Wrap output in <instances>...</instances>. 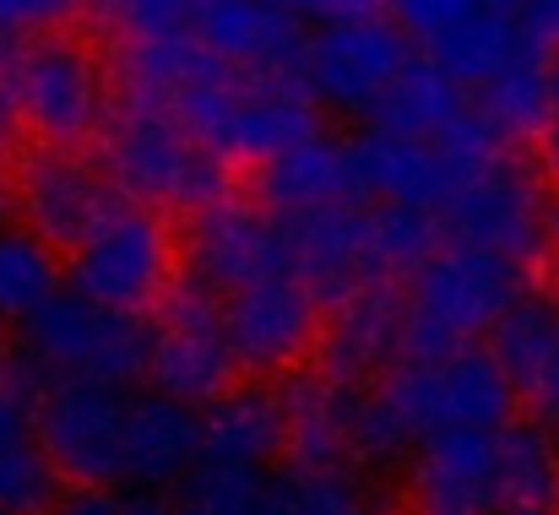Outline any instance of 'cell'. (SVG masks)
Wrapping results in <instances>:
<instances>
[{"label": "cell", "mask_w": 559, "mask_h": 515, "mask_svg": "<svg viewBox=\"0 0 559 515\" xmlns=\"http://www.w3.org/2000/svg\"><path fill=\"white\" fill-rule=\"evenodd\" d=\"M104 169L120 184L126 201L153 206V212L195 217V212L228 201V164L180 115H169L158 104L120 98V109L104 125Z\"/></svg>", "instance_id": "cell-1"}, {"label": "cell", "mask_w": 559, "mask_h": 515, "mask_svg": "<svg viewBox=\"0 0 559 515\" xmlns=\"http://www.w3.org/2000/svg\"><path fill=\"white\" fill-rule=\"evenodd\" d=\"M11 223H16V184L0 173V233H5Z\"/></svg>", "instance_id": "cell-43"}, {"label": "cell", "mask_w": 559, "mask_h": 515, "mask_svg": "<svg viewBox=\"0 0 559 515\" xmlns=\"http://www.w3.org/2000/svg\"><path fill=\"white\" fill-rule=\"evenodd\" d=\"M489 352L511 374L516 396L538 407L544 423L559 418V299L544 294H516V304L495 321Z\"/></svg>", "instance_id": "cell-23"}, {"label": "cell", "mask_w": 559, "mask_h": 515, "mask_svg": "<svg viewBox=\"0 0 559 515\" xmlns=\"http://www.w3.org/2000/svg\"><path fill=\"white\" fill-rule=\"evenodd\" d=\"M0 515H11V511H0Z\"/></svg>", "instance_id": "cell-50"}, {"label": "cell", "mask_w": 559, "mask_h": 515, "mask_svg": "<svg viewBox=\"0 0 559 515\" xmlns=\"http://www.w3.org/2000/svg\"><path fill=\"white\" fill-rule=\"evenodd\" d=\"M555 434H559V418H555Z\"/></svg>", "instance_id": "cell-49"}, {"label": "cell", "mask_w": 559, "mask_h": 515, "mask_svg": "<svg viewBox=\"0 0 559 515\" xmlns=\"http://www.w3.org/2000/svg\"><path fill=\"white\" fill-rule=\"evenodd\" d=\"M272 472L261 467H234V462H195L186 478L169 489L175 515H255L266 500Z\"/></svg>", "instance_id": "cell-30"}, {"label": "cell", "mask_w": 559, "mask_h": 515, "mask_svg": "<svg viewBox=\"0 0 559 515\" xmlns=\"http://www.w3.org/2000/svg\"><path fill=\"white\" fill-rule=\"evenodd\" d=\"M16 49H22V38L0 33V87H5V76H11V65H16Z\"/></svg>", "instance_id": "cell-44"}, {"label": "cell", "mask_w": 559, "mask_h": 515, "mask_svg": "<svg viewBox=\"0 0 559 515\" xmlns=\"http://www.w3.org/2000/svg\"><path fill=\"white\" fill-rule=\"evenodd\" d=\"M354 147V179H359V201L380 206H424V212H445L456 179L445 169L435 142L418 136H396V131H365L348 142Z\"/></svg>", "instance_id": "cell-22"}, {"label": "cell", "mask_w": 559, "mask_h": 515, "mask_svg": "<svg viewBox=\"0 0 559 515\" xmlns=\"http://www.w3.org/2000/svg\"><path fill=\"white\" fill-rule=\"evenodd\" d=\"M49 515H126V500L115 489L71 483V489H60V500L49 505Z\"/></svg>", "instance_id": "cell-38"}, {"label": "cell", "mask_w": 559, "mask_h": 515, "mask_svg": "<svg viewBox=\"0 0 559 515\" xmlns=\"http://www.w3.org/2000/svg\"><path fill=\"white\" fill-rule=\"evenodd\" d=\"M402 294H407V358H440L495 332V321L522 294V266H511L484 244L445 239L402 283Z\"/></svg>", "instance_id": "cell-4"}, {"label": "cell", "mask_w": 559, "mask_h": 515, "mask_svg": "<svg viewBox=\"0 0 559 515\" xmlns=\"http://www.w3.org/2000/svg\"><path fill=\"white\" fill-rule=\"evenodd\" d=\"M467 11H478V0H385V16L407 33V38H418V44H429V38H440L451 22H462Z\"/></svg>", "instance_id": "cell-35"}, {"label": "cell", "mask_w": 559, "mask_h": 515, "mask_svg": "<svg viewBox=\"0 0 559 515\" xmlns=\"http://www.w3.org/2000/svg\"><path fill=\"white\" fill-rule=\"evenodd\" d=\"M201 462V407L169 391H136L126 412V483L164 494Z\"/></svg>", "instance_id": "cell-21"}, {"label": "cell", "mask_w": 559, "mask_h": 515, "mask_svg": "<svg viewBox=\"0 0 559 515\" xmlns=\"http://www.w3.org/2000/svg\"><path fill=\"white\" fill-rule=\"evenodd\" d=\"M538 158H544V173L559 190V55H555V109H549V125L538 131Z\"/></svg>", "instance_id": "cell-40"}, {"label": "cell", "mask_w": 559, "mask_h": 515, "mask_svg": "<svg viewBox=\"0 0 559 515\" xmlns=\"http://www.w3.org/2000/svg\"><path fill=\"white\" fill-rule=\"evenodd\" d=\"M11 184H16L22 228L49 239L55 250H76L87 233H98L126 206V195L109 179V169L98 158H87L82 147H38V153H27Z\"/></svg>", "instance_id": "cell-12"}, {"label": "cell", "mask_w": 559, "mask_h": 515, "mask_svg": "<svg viewBox=\"0 0 559 515\" xmlns=\"http://www.w3.org/2000/svg\"><path fill=\"white\" fill-rule=\"evenodd\" d=\"M402 500L407 515H495L500 500V467H495V434L473 429H435L413 445L402 467Z\"/></svg>", "instance_id": "cell-15"}, {"label": "cell", "mask_w": 559, "mask_h": 515, "mask_svg": "<svg viewBox=\"0 0 559 515\" xmlns=\"http://www.w3.org/2000/svg\"><path fill=\"white\" fill-rule=\"evenodd\" d=\"M288 478H294V494H299V515H391L359 472H337V478L288 472Z\"/></svg>", "instance_id": "cell-34"}, {"label": "cell", "mask_w": 559, "mask_h": 515, "mask_svg": "<svg viewBox=\"0 0 559 515\" xmlns=\"http://www.w3.org/2000/svg\"><path fill=\"white\" fill-rule=\"evenodd\" d=\"M11 374H16V363H11V358H5V352H0V385H5V380H11Z\"/></svg>", "instance_id": "cell-46"}, {"label": "cell", "mask_w": 559, "mask_h": 515, "mask_svg": "<svg viewBox=\"0 0 559 515\" xmlns=\"http://www.w3.org/2000/svg\"><path fill=\"white\" fill-rule=\"evenodd\" d=\"M60 472L55 462L44 456V445L27 434V440H11L0 445V511L11 515H49V505L60 500Z\"/></svg>", "instance_id": "cell-32"}, {"label": "cell", "mask_w": 559, "mask_h": 515, "mask_svg": "<svg viewBox=\"0 0 559 515\" xmlns=\"http://www.w3.org/2000/svg\"><path fill=\"white\" fill-rule=\"evenodd\" d=\"M495 515H559V511H516V505H506V511H495Z\"/></svg>", "instance_id": "cell-47"}, {"label": "cell", "mask_w": 559, "mask_h": 515, "mask_svg": "<svg viewBox=\"0 0 559 515\" xmlns=\"http://www.w3.org/2000/svg\"><path fill=\"white\" fill-rule=\"evenodd\" d=\"M283 445H288L283 391H272L261 380L228 385L223 396H212L201 407V456L206 462H234V467L272 472V462H283Z\"/></svg>", "instance_id": "cell-24"}, {"label": "cell", "mask_w": 559, "mask_h": 515, "mask_svg": "<svg viewBox=\"0 0 559 515\" xmlns=\"http://www.w3.org/2000/svg\"><path fill=\"white\" fill-rule=\"evenodd\" d=\"M527 44V22L522 16H506V11H467L462 22H451L440 38H429V60L467 93L478 98Z\"/></svg>", "instance_id": "cell-25"}, {"label": "cell", "mask_w": 559, "mask_h": 515, "mask_svg": "<svg viewBox=\"0 0 559 515\" xmlns=\"http://www.w3.org/2000/svg\"><path fill=\"white\" fill-rule=\"evenodd\" d=\"M435 147H440V158H445V169H451L456 184H467V179H478V173L500 169L506 158H516V153H511V136L489 120L484 104H462L456 120L435 136ZM451 195H456V190H451Z\"/></svg>", "instance_id": "cell-31"}, {"label": "cell", "mask_w": 559, "mask_h": 515, "mask_svg": "<svg viewBox=\"0 0 559 515\" xmlns=\"http://www.w3.org/2000/svg\"><path fill=\"white\" fill-rule=\"evenodd\" d=\"M126 412L131 396L98 380H38L33 440L66 483L115 489L126 483Z\"/></svg>", "instance_id": "cell-9"}, {"label": "cell", "mask_w": 559, "mask_h": 515, "mask_svg": "<svg viewBox=\"0 0 559 515\" xmlns=\"http://www.w3.org/2000/svg\"><path fill=\"white\" fill-rule=\"evenodd\" d=\"M365 391L370 385H348L326 369L294 374L283 385V418H288L283 462H288V472H305V478L354 472V418H359Z\"/></svg>", "instance_id": "cell-19"}, {"label": "cell", "mask_w": 559, "mask_h": 515, "mask_svg": "<svg viewBox=\"0 0 559 515\" xmlns=\"http://www.w3.org/2000/svg\"><path fill=\"white\" fill-rule=\"evenodd\" d=\"M169 115H180L223 164H255V169L321 131V109L305 93V82L250 76L223 60H212L206 76L190 82Z\"/></svg>", "instance_id": "cell-2"}, {"label": "cell", "mask_w": 559, "mask_h": 515, "mask_svg": "<svg viewBox=\"0 0 559 515\" xmlns=\"http://www.w3.org/2000/svg\"><path fill=\"white\" fill-rule=\"evenodd\" d=\"M5 93L38 147H87L115 115V71L104 49L71 27L22 38Z\"/></svg>", "instance_id": "cell-3"}, {"label": "cell", "mask_w": 559, "mask_h": 515, "mask_svg": "<svg viewBox=\"0 0 559 515\" xmlns=\"http://www.w3.org/2000/svg\"><path fill=\"white\" fill-rule=\"evenodd\" d=\"M288 244H294V277L321 299V310L365 294L374 283H402L385 261L374 201H343V206L294 217Z\"/></svg>", "instance_id": "cell-14"}, {"label": "cell", "mask_w": 559, "mask_h": 515, "mask_svg": "<svg viewBox=\"0 0 559 515\" xmlns=\"http://www.w3.org/2000/svg\"><path fill=\"white\" fill-rule=\"evenodd\" d=\"M27 434H33V385H27V374L16 369V374L0 385V445L27 440Z\"/></svg>", "instance_id": "cell-37"}, {"label": "cell", "mask_w": 559, "mask_h": 515, "mask_svg": "<svg viewBox=\"0 0 559 515\" xmlns=\"http://www.w3.org/2000/svg\"><path fill=\"white\" fill-rule=\"evenodd\" d=\"M288 5L299 16H365V11H385V0H272Z\"/></svg>", "instance_id": "cell-39"}, {"label": "cell", "mask_w": 559, "mask_h": 515, "mask_svg": "<svg viewBox=\"0 0 559 515\" xmlns=\"http://www.w3.org/2000/svg\"><path fill=\"white\" fill-rule=\"evenodd\" d=\"M500 500L516 511H559V434L544 418H511L495 434Z\"/></svg>", "instance_id": "cell-27"}, {"label": "cell", "mask_w": 559, "mask_h": 515, "mask_svg": "<svg viewBox=\"0 0 559 515\" xmlns=\"http://www.w3.org/2000/svg\"><path fill=\"white\" fill-rule=\"evenodd\" d=\"M478 5H484V11H506V16H522V11H527L533 0H478Z\"/></svg>", "instance_id": "cell-45"}, {"label": "cell", "mask_w": 559, "mask_h": 515, "mask_svg": "<svg viewBox=\"0 0 559 515\" xmlns=\"http://www.w3.org/2000/svg\"><path fill=\"white\" fill-rule=\"evenodd\" d=\"M239 374V358L228 343V321H223V299L201 294L195 283H175L164 294V315L153 326V358H147V380L153 391H169L180 402L206 407L212 396H223Z\"/></svg>", "instance_id": "cell-13"}, {"label": "cell", "mask_w": 559, "mask_h": 515, "mask_svg": "<svg viewBox=\"0 0 559 515\" xmlns=\"http://www.w3.org/2000/svg\"><path fill=\"white\" fill-rule=\"evenodd\" d=\"M223 321L239 369L250 374H283L321 343V299L299 277H272L223 299Z\"/></svg>", "instance_id": "cell-16"}, {"label": "cell", "mask_w": 559, "mask_h": 515, "mask_svg": "<svg viewBox=\"0 0 559 515\" xmlns=\"http://www.w3.org/2000/svg\"><path fill=\"white\" fill-rule=\"evenodd\" d=\"M190 33L234 71L250 76H277V82H305V22L288 5L272 0H201Z\"/></svg>", "instance_id": "cell-17"}, {"label": "cell", "mask_w": 559, "mask_h": 515, "mask_svg": "<svg viewBox=\"0 0 559 515\" xmlns=\"http://www.w3.org/2000/svg\"><path fill=\"white\" fill-rule=\"evenodd\" d=\"M407 65H413V38L385 11L321 16V27L305 44V93L316 98V109L370 125Z\"/></svg>", "instance_id": "cell-7"}, {"label": "cell", "mask_w": 559, "mask_h": 515, "mask_svg": "<svg viewBox=\"0 0 559 515\" xmlns=\"http://www.w3.org/2000/svg\"><path fill=\"white\" fill-rule=\"evenodd\" d=\"M22 136H27V125H22V115H16V104H11V93L0 87V169L22 153Z\"/></svg>", "instance_id": "cell-41"}, {"label": "cell", "mask_w": 559, "mask_h": 515, "mask_svg": "<svg viewBox=\"0 0 559 515\" xmlns=\"http://www.w3.org/2000/svg\"><path fill=\"white\" fill-rule=\"evenodd\" d=\"M396 418L413 429V440L435 429H473V434H500L516 418V385L500 369L489 347L467 343L440 358H402L380 385H374Z\"/></svg>", "instance_id": "cell-6"}, {"label": "cell", "mask_w": 559, "mask_h": 515, "mask_svg": "<svg viewBox=\"0 0 559 515\" xmlns=\"http://www.w3.org/2000/svg\"><path fill=\"white\" fill-rule=\"evenodd\" d=\"M87 0H0V33L11 38H33V33H55L66 27Z\"/></svg>", "instance_id": "cell-36"}, {"label": "cell", "mask_w": 559, "mask_h": 515, "mask_svg": "<svg viewBox=\"0 0 559 515\" xmlns=\"http://www.w3.org/2000/svg\"><path fill=\"white\" fill-rule=\"evenodd\" d=\"M467 104V93L429 60V55H413V65L396 76V87L385 93V104L374 109V131H396V136H418V142H435L456 109Z\"/></svg>", "instance_id": "cell-29"}, {"label": "cell", "mask_w": 559, "mask_h": 515, "mask_svg": "<svg viewBox=\"0 0 559 515\" xmlns=\"http://www.w3.org/2000/svg\"><path fill=\"white\" fill-rule=\"evenodd\" d=\"M180 255H186L180 277L195 283L201 294H217V299H234V294L272 283V277H294L288 223L272 217L261 201H234V195L190 217Z\"/></svg>", "instance_id": "cell-10"}, {"label": "cell", "mask_w": 559, "mask_h": 515, "mask_svg": "<svg viewBox=\"0 0 559 515\" xmlns=\"http://www.w3.org/2000/svg\"><path fill=\"white\" fill-rule=\"evenodd\" d=\"M555 55H559V38H555Z\"/></svg>", "instance_id": "cell-48"}, {"label": "cell", "mask_w": 559, "mask_h": 515, "mask_svg": "<svg viewBox=\"0 0 559 515\" xmlns=\"http://www.w3.org/2000/svg\"><path fill=\"white\" fill-rule=\"evenodd\" d=\"M126 515H175V505H169L164 494H147V489H142V494L126 500Z\"/></svg>", "instance_id": "cell-42"}, {"label": "cell", "mask_w": 559, "mask_h": 515, "mask_svg": "<svg viewBox=\"0 0 559 515\" xmlns=\"http://www.w3.org/2000/svg\"><path fill=\"white\" fill-rule=\"evenodd\" d=\"M153 358V326L126 310H104L76 288L55 294L22 326V369L38 380H98V385H142Z\"/></svg>", "instance_id": "cell-5"}, {"label": "cell", "mask_w": 559, "mask_h": 515, "mask_svg": "<svg viewBox=\"0 0 559 515\" xmlns=\"http://www.w3.org/2000/svg\"><path fill=\"white\" fill-rule=\"evenodd\" d=\"M93 5H98V16L109 22V33H120L126 44H136V38H175V33H190L201 0H93Z\"/></svg>", "instance_id": "cell-33"}, {"label": "cell", "mask_w": 559, "mask_h": 515, "mask_svg": "<svg viewBox=\"0 0 559 515\" xmlns=\"http://www.w3.org/2000/svg\"><path fill=\"white\" fill-rule=\"evenodd\" d=\"M71 288L104 310H126V315H147L153 304H164V294L175 288L180 272V244L164 223V212L126 201L98 233H87L71 250Z\"/></svg>", "instance_id": "cell-8"}, {"label": "cell", "mask_w": 559, "mask_h": 515, "mask_svg": "<svg viewBox=\"0 0 559 515\" xmlns=\"http://www.w3.org/2000/svg\"><path fill=\"white\" fill-rule=\"evenodd\" d=\"M445 239H467L484 244L495 255H506L511 266H533L549 255L555 244V212L544 184L533 179V169H522L516 158H506L500 169L478 173L467 184H456V195L440 212Z\"/></svg>", "instance_id": "cell-11"}, {"label": "cell", "mask_w": 559, "mask_h": 515, "mask_svg": "<svg viewBox=\"0 0 559 515\" xmlns=\"http://www.w3.org/2000/svg\"><path fill=\"white\" fill-rule=\"evenodd\" d=\"M55 294H66V266L49 239L11 223L0 233V326H27Z\"/></svg>", "instance_id": "cell-28"}, {"label": "cell", "mask_w": 559, "mask_h": 515, "mask_svg": "<svg viewBox=\"0 0 559 515\" xmlns=\"http://www.w3.org/2000/svg\"><path fill=\"white\" fill-rule=\"evenodd\" d=\"M321 369L348 385H380L407 358V294L402 283H374L365 294L332 304L321 321Z\"/></svg>", "instance_id": "cell-18"}, {"label": "cell", "mask_w": 559, "mask_h": 515, "mask_svg": "<svg viewBox=\"0 0 559 515\" xmlns=\"http://www.w3.org/2000/svg\"><path fill=\"white\" fill-rule=\"evenodd\" d=\"M255 195L272 217L294 223L343 201H359V179H354V147L316 131L294 147H283L277 158H266L255 173Z\"/></svg>", "instance_id": "cell-20"}, {"label": "cell", "mask_w": 559, "mask_h": 515, "mask_svg": "<svg viewBox=\"0 0 559 515\" xmlns=\"http://www.w3.org/2000/svg\"><path fill=\"white\" fill-rule=\"evenodd\" d=\"M478 104L489 109V120H495L511 142L538 136V131L549 125V109H555V44L527 27L522 55L478 93Z\"/></svg>", "instance_id": "cell-26"}]
</instances>
